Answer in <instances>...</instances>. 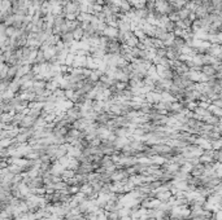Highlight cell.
Instances as JSON below:
<instances>
[{"label":"cell","mask_w":222,"mask_h":220,"mask_svg":"<svg viewBox=\"0 0 222 220\" xmlns=\"http://www.w3.org/2000/svg\"><path fill=\"white\" fill-rule=\"evenodd\" d=\"M118 220H132L130 215H126V216H121Z\"/></svg>","instance_id":"4"},{"label":"cell","mask_w":222,"mask_h":220,"mask_svg":"<svg viewBox=\"0 0 222 220\" xmlns=\"http://www.w3.org/2000/svg\"><path fill=\"white\" fill-rule=\"evenodd\" d=\"M60 175H61L62 180H64V181H66V180H68V179H72V178H74V175H75V171L69 170V168H65V170L62 171Z\"/></svg>","instance_id":"1"},{"label":"cell","mask_w":222,"mask_h":220,"mask_svg":"<svg viewBox=\"0 0 222 220\" xmlns=\"http://www.w3.org/2000/svg\"><path fill=\"white\" fill-rule=\"evenodd\" d=\"M53 188L55 190H61V189H66L68 188V184L65 181H58V183H53Z\"/></svg>","instance_id":"2"},{"label":"cell","mask_w":222,"mask_h":220,"mask_svg":"<svg viewBox=\"0 0 222 220\" xmlns=\"http://www.w3.org/2000/svg\"><path fill=\"white\" fill-rule=\"evenodd\" d=\"M210 104L214 105V106H217V108H222V100L221 99H214L210 101Z\"/></svg>","instance_id":"3"},{"label":"cell","mask_w":222,"mask_h":220,"mask_svg":"<svg viewBox=\"0 0 222 220\" xmlns=\"http://www.w3.org/2000/svg\"><path fill=\"white\" fill-rule=\"evenodd\" d=\"M64 220H65V219H64Z\"/></svg>","instance_id":"5"}]
</instances>
